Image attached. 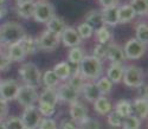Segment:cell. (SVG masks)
Segmentation results:
<instances>
[{"label":"cell","instance_id":"13","mask_svg":"<svg viewBox=\"0 0 148 129\" xmlns=\"http://www.w3.org/2000/svg\"><path fill=\"white\" fill-rule=\"evenodd\" d=\"M70 117L71 121L75 122L76 124H79L82 121H84L88 117V108L85 107L84 103L79 101H75L70 104Z\"/></svg>","mask_w":148,"mask_h":129},{"label":"cell","instance_id":"10","mask_svg":"<svg viewBox=\"0 0 148 129\" xmlns=\"http://www.w3.org/2000/svg\"><path fill=\"white\" fill-rule=\"evenodd\" d=\"M19 88L20 84L16 80L10 78L6 81H1V84H0V97L5 99L6 102L13 101L18 95Z\"/></svg>","mask_w":148,"mask_h":129},{"label":"cell","instance_id":"5","mask_svg":"<svg viewBox=\"0 0 148 129\" xmlns=\"http://www.w3.org/2000/svg\"><path fill=\"white\" fill-rule=\"evenodd\" d=\"M55 7L51 3L46 0H38L34 1V11H33V19L37 23L46 24L52 17H55Z\"/></svg>","mask_w":148,"mask_h":129},{"label":"cell","instance_id":"37","mask_svg":"<svg viewBox=\"0 0 148 129\" xmlns=\"http://www.w3.org/2000/svg\"><path fill=\"white\" fill-rule=\"evenodd\" d=\"M78 36L81 37V39H89V38L94 34V29L87 23H82L79 24L77 29H76Z\"/></svg>","mask_w":148,"mask_h":129},{"label":"cell","instance_id":"27","mask_svg":"<svg viewBox=\"0 0 148 129\" xmlns=\"http://www.w3.org/2000/svg\"><path fill=\"white\" fill-rule=\"evenodd\" d=\"M84 23H87L89 24L90 26L94 29V31L98 27H101L103 26V24H102V18H101V12L98 11V10H91L89 11L87 16H85V21Z\"/></svg>","mask_w":148,"mask_h":129},{"label":"cell","instance_id":"29","mask_svg":"<svg viewBox=\"0 0 148 129\" xmlns=\"http://www.w3.org/2000/svg\"><path fill=\"white\" fill-rule=\"evenodd\" d=\"M69 82H68V84L69 85H71L73 89H76V90H78V91H81V88L83 86V84L87 82L85 81V78L82 76V73L79 72V70H78V67L76 68V70L73 71V73H71L70 75V77H69V80H68Z\"/></svg>","mask_w":148,"mask_h":129},{"label":"cell","instance_id":"43","mask_svg":"<svg viewBox=\"0 0 148 129\" xmlns=\"http://www.w3.org/2000/svg\"><path fill=\"white\" fill-rule=\"evenodd\" d=\"M92 57L102 60L103 58L107 57V45H102V44H97L94 47V52H92Z\"/></svg>","mask_w":148,"mask_h":129},{"label":"cell","instance_id":"9","mask_svg":"<svg viewBox=\"0 0 148 129\" xmlns=\"http://www.w3.org/2000/svg\"><path fill=\"white\" fill-rule=\"evenodd\" d=\"M60 43V38L59 36L50 32V31H43V33L39 36V38H37V44H38L39 50L44 51H52L56 47H58Z\"/></svg>","mask_w":148,"mask_h":129},{"label":"cell","instance_id":"31","mask_svg":"<svg viewBox=\"0 0 148 129\" xmlns=\"http://www.w3.org/2000/svg\"><path fill=\"white\" fill-rule=\"evenodd\" d=\"M130 7L133 8L135 16H146L148 11V1L147 0H130Z\"/></svg>","mask_w":148,"mask_h":129},{"label":"cell","instance_id":"38","mask_svg":"<svg viewBox=\"0 0 148 129\" xmlns=\"http://www.w3.org/2000/svg\"><path fill=\"white\" fill-rule=\"evenodd\" d=\"M107 116H108L107 119H108L109 126H112V127H114V128L121 127L122 123H123V119H125V117H122V116H121L119 113H116L115 110H112Z\"/></svg>","mask_w":148,"mask_h":129},{"label":"cell","instance_id":"41","mask_svg":"<svg viewBox=\"0 0 148 129\" xmlns=\"http://www.w3.org/2000/svg\"><path fill=\"white\" fill-rule=\"evenodd\" d=\"M5 127L6 129H23V122L20 117L18 116H11L7 121H5Z\"/></svg>","mask_w":148,"mask_h":129},{"label":"cell","instance_id":"32","mask_svg":"<svg viewBox=\"0 0 148 129\" xmlns=\"http://www.w3.org/2000/svg\"><path fill=\"white\" fill-rule=\"evenodd\" d=\"M114 110L119 113L122 117H127L132 115V102L128 99H120L115 104Z\"/></svg>","mask_w":148,"mask_h":129},{"label":"cell","instance_id":"17","mask_svg":"<svg viewBox=\"0 0 148 129\" xmlns=\"http://www.w3.org/2000/svg\"><path fill=\"white\" fill-rule=\"evenodd\" d=\"M147 113H148L147 99L136 98L132 102V115L136 116V117L140 120H146Z\"/></svg>","mask_w":148,"mask_h":129},{"label":"cell","instance_id":"49","mask_svg":"<svg viewBox=\"0 0 148 129\" xmlns=\"http://www.w3.org/2000/svg\"><path fill=\"white\" fill-rule=\"evenodd\" d=\"M7 13V7L4 6V7H0V19H3Z\"/></svg>","mask_w":148,"mask_h":129},{"label":"cell","instance_id":"44","mask_svg":"<svg viewBox=\"0 0 148 129\" xmlns=\"http://www.w3.org/2000/svg\"><path fill=\"white\" fill-rule=\"evenodd\" d=\"M11 59L8 58L6 52L0 54V71H5L11 67Z\"/></svg>","mask_w":148,"mask_h":129},{"label":"cell","instance_id":"33","mask_svg":"<svg viewBox=\"0 0 148 129\" xmlns=\"http://www.w3.org/2000/svg\"><path fill=\"white\" fill-rule=\"evenodd\" d=\"M84 49L79 47V46H76V47H71L68 52V60L71 63V64H78L81 63V60L84 58Z\"/></svg>","mask_w":148,"mask_h":129},{"label":"cell","instance_id":"19","mask_svg":"<svg viewBox=\"0 0 148 129\" xmlns=\"http://www.w3.org/2000/svg\"><path fill=\"white\" fill-rule=\"evenodd\" d=\"M123 72H125V65L123 64H110V67L107 70V78L114 83H120L123 78Z\"/></svg>","mask_w":148,"mask_h":129},{"label":"cell","instance_id":"28","mask_svg":"<svg viewBox=\"0 0 148 129\" xmlns=\"http://www.w3.org/2000/svg\"><path fill=\"white\" fill-rule=\"evenodd\" d=\"M95 33V37H96V39L98 42V44H102V45H107L109 44V42L113 39V33L110 32V30L107 27V26H101V27H98L94 31Z\"/></svg>","mask_w":148,"mask_h":129},{"label":"cell","instance_id":"48","mask_svg":"<svg viewBox=\"0 0 148 129\" xmlns=\"http://www.w3.org/2000/svg\"><path fill=\"white\" fill-rule=\"evenodd\" d=\"M60 128L62 129H78L77 124L72 121H63L60 124Z\"/></svg>","mask_w":148,"mask_h":129},{"label":"cell","instance_id":"14","mask_svg":"<svg viewBox=\"0 0 148 129\" xmlns=\"http://www.w3.org/2000/svg\"><path fill=\"white\" fill-rule=\"evenodd\" d=\"M112 64H123L126 60V56L123 52V47L115 43H110L107 45V57Z\"/></svg>","mask_w":148,"mask_h":129},{"label":"cell","instance_id":"11","mask_svg":"<svg viewBox=\"0 0 148 129\" xmlns=\"http://www.w3.org/2000/svg\"><path fill=\"white\" fill-rule=\"evenodd\" d=\"M56 90H57L58 101L64 102V103H69V104H71V103H73L75 101H78V97H79V94H81L78 90L73 89L68 83L58 85V88Z\"/></svg>","mask_w":148,"mask_h":129},{"label":"cell","instance_id":"30","mask_svg":"<svg viewBox=\"0 0 148 129\" xmlns=\"http://www.w3.org/2000/svg\"><path fill=\"white\" fill-rule=\"evenodd\" d=\"M42 83L45 88H56L59 84L58 77L55 75L53 70H46L42 76Z\"/></svg>","mask_w":148,"mask_h":129},{"label":"cell","instance_id":"20","mask_svg":"<svg viewBox=\"0 0 148 129\" xmlns=\"http://www.w3.org/2000/svg\"><path fill=\"white\" fill-rule=\"evenodd\" d=\"M94 110L98 115H108L110 111L113 110V104L106 96H100L94 103Z\"/></svg>","mask_w":148,"mask_h":129},{"label":"cell","instance_id":"46","mask_svg":"<svg viewBox=\"0 0 148 129\" xmlns=\"http://www.w3.org/2000/svg\"><path fill=\"white\" fill-rule=\"evenodd\" d=\"M98 3L102 6V8L119 6V0H98Z\"/></svg>","mask_w":148,"mask_h":129},{"label":"cell","instance_id":"8","mask_svg":"<svg viewBox=\"0 0 148 129\" xmlns=\"http://www.w3.org/2000/svg\"><path fill=\"white\" fill-rule=\"evenodd\" d=\"M42 119H43L42 115L39 114V111H38V109H37L36 106L24 108L23 114L20 116L23 126L26 127V128H32V129L38 128V124H39Z\"/></svg>","mask_w":148,"mask_h":129},{"label":"cell","instance_id":"42","mask_svg":"<svg viewBox=\"0 0 148 129\" xmlns=\"http://www.w3.org/2000/svg\"><path fill=\"white\" fill-rule=\"evenodd\" d=\"M37 129H58V126H57V122L53 119L44 117V119L40 120Z\"/></svg>","mask_w":148,"mask_h":129},{"label":"cell","instance_id":"18","mask_svg":"<svg viewBox=\"0 0 148 129\" xmlns=\"http://www.w3.org/2000/svg\"><path fill=\"white\" fill-rule=\"evenodd\" d=\"M38 103H44V104L56 107V104L58 103L56 88H45L38 96Z\"/></svg>","mask_w":148,"mask_h":129},{"label":"cell","instance_id":"51","mask_svg":"<svg viewBox=\"0 0 148 129\" xmlns=\"http://www.w3.org/2000/svg\"><path fill=\"white\" fill-rule=\"evenodd\" d=\"M0 129H6V127H5V122H4L3 120H0Z\"/></svg>","mask_w":148,"mask_h":129},{"label":"cell","instance_id":"16","mask_svg":"<svg viewBox=\"0 0 148 129\" xmlns=\"http://www.w3.org/2000/svg\"><path fill=\"white\" fill-rule=\"evenodd\" d=\"M79 93H82L83 96H84V98L87 99L88 102H91V103H94L98 97L102 96L101 93H100V90L97 89L95 82H90V81L89 82L87 81V82L83 84V86L81 88V91Z\"/></svg>","mask_w":148,"mask_h":129},{"label":"cell","instance_id":"24","mask_svg":"<svg viewBox=\"0 0 148 129\" xmlns=\"http://www.w3.org/2000/svg\"><path fill=\"white\" fill-rule=\"evenodd\" d=\"M33 11H34V1L17 4L16 7L17 14L23 19H31L33 17Z\"/></svg>","mask_w":148,"mask_h":129},{"label":"cell","instance_id":"40","mask_svg":"<svg viewBox=\"0 0 148 129\" xmlns=\"http://www.w3.org/2000/svg\"><path fill=\"white\" fill-rule=\"evenodd\" d=\"M38 109L39 114L44 117H51V116L55 115L56 113V107H52V106H49V104H44V103H38Z\"/></svg>","mask_w":148,"mask_h":129},{"label":"cell","instance_id":"23","mask_svg":"<svg viewBox=\"0 0 148 129\" xmlns=\"http://www.w3.org/2000/svg\"><path fill=\"white\" fill-rule=\"evenodd\" d=\"M19 43H20L21 47L24 49V51H25L26 56H29V55H34L37 51L39 50V49H38V44H37V38L34 39V38L31 37V36L25 34Z\"/></svg>","mask_w":148,"mask_h":129},{"label":"cell","instance_id":"3","mask_svg":"<svg viewBox=\"0 0 148 129\" xmlns=\"http://www.w3.org/2000/svg\"><path fill=\"white\" fill-rule=\"evenodd\" d=\"M19 76L25 85L38 88L42 83V72L33 63H25L19 68Z\"/></svg>","mask_w":148,"mask_h":129},{"label":"cell","instance_id":"4","mask_svg":"<svg viewBox=\"0 0 148 129\" xmlns=\"http://www.w3.org/2000/svg\"><path fill=\"white\" fill-rule=\"evenodd\" d=\"M122 81L127 86L138 89L142 83H145V72L140 67L136 65L125 67Z\"/></svg>","mask_w":148,"mask_h":129},{"label":"cell","instance_id":"52","mask_svg":"<svg viewBox=\"0 0 148 129\" xmlns=\"http://www.w3.org/2000/svg\"><path fill=\"white\" fill-rule=\"evenodd\" d=\"M23 129H32V128H26V127H23Z\"/></svg>","mask_w":148,"mask_h":129},{"label":"cell","instance_id":"47","mask_svg":"<svg viewBox=\"0 0 148 129\" xmlns=\"http://www.w3.org/2000/svg\"><path fill=\"white\" fill-rule=\"evenodd\" d=\"M138 95H139V98H143V99H147V83H142L139 88H138Z\"/></svg>","mask_w":148,"mask_h":129},{"label":"cell","instance_id":"22","mask_svg":"<svg viewBox=\"0 0 148 129\" xmlns=\"http://www.w3.org/2000/svg\"><path fill=\"white\" fill-rule=\"evenodd\" d=\"M65 27H66V24H65L64 19H62L60 17H57V16L52 17L46 23V30L57 34V36H60Z\"/></svg>","mask_w":148,"mask_h":129},{"label":"cell","instance_id":"6","mask_svg":"<svg viewBox=\"0 0 148 129\" xmlns=\"http://www.w3.org/2000/svg\"><path fill=\"white\" fill-rule=\"evenodd\" d=\"M38 96L39 94L37 91V88L24 84V85H20L16 99L18 101L20 106H23L24 108H27V107L36 106V103L38 102Z\"/></svg>","mask_w":148,"mask_h":129},{"label":"cell","instance_id":"35","mask_svg":"<svg viewBox=\"0 0 148 129\" xmlns=\"http://www.w3.org/2000/svg\"><path fill=\"white\" fill-rule=\"evenodd\" d=\"M135 39H138L139 42H141V43L147 45V42H148V27H147V24L145 21L138 24L136 27H135Z\"/></svg>","mask_w":148,"mask_h":129},{"label":"cell","instance_id":"2","mask_svg":"<svg viewBox=\"0 0 148 129\" xmlns=\"http://www.w3.org/2000/svg\"><path fill=\"white\" fill-rule=\"evenodd\" d=\"M78 70L85 81L94 82L103 76V63L92 56H84L78 64Z\"/></svg>","mask_w":148,"mask_h":129},{"label":"cell","instance_id":"53","mask_svg":"<svg viewBox=\"0 0 148 129\" xmlns=\"http://www.w3.org/2000/svg\"><path fill=\"white\" fill-rule=\"evenodd\" d=\"M3 52V51H1V45H0V54H1Z\"/></svg>","mask_w":148,"mask_h":129},{"label":"cell","instance_id":"1","mask_svg":"<svg viewBox=\"0 0 148 129\" xmlns=\"http://www.w3.org/2000/svg\"><path fill=\"white\" fill-rule=\"evenodd\" d=\"M26 34L25 29L16 21H7L0 25V45L10 46L14 43H19Z\"/></svg>","mask_w":148,"mask_h":129},{"label":"cell","instance_id":"54","mask_svg":"<svg viewBox=\"0 0 148 129\" xmlns=\"http://www.w3.org/2000/svg\"><path fill=\"white\" fill-rule=\"evenodd\" d=\"M0 84H1V78H0Z\"/></svg>","mask_w":148,"mask_h":129},{"label":"cell","instance_id":"12","mask_svg":"<svg viewBox=\"0 0 148 129\" xmlns=\"http://www.w3.org/2000/svg\"><path fill=\"white\" fill-rule=\"evenodd\" d=\"M59 38H60V42L64 44V46L70 47V49L79 46L82 43V39L78 36L76 29H73L71 26H66L64 31L62 32V34L59 36Z\"/></svg>","mask_w":148,"mask_h":129},{"label":"cell","instance_id":"15","mask_svg":"<svg viewBox=\"0 0 148 129\" xmlns=\"http://www.w3.org/2000/svg\"><path fill=\"white\" fill-rule=\"evenodd\" d=\"M102 24L104 26H116L119 24V6L102 8L101 11Z\"/></svg>","mask_w":148,"mask_h":129},{"label":"cell","instance_id":"36","mask_svg":"<svg viewBox=\"0 0 148 129\" xmlns=\"http://www.w3.org/2000/svg\"><path fill=\"white\" fill-rule=\"evenodd\" d=\"M122 129H140L141 128V120L138 119L136 116L129 115L127 117L123 119Z\"/></svg>","mask_w":148,"mask_h":129},{"label":"cell","instance_id":"50","mask_svg":"<svg viewBox=\"0 0 148 129\" xmlns=\"http://www.w3.org/2000/svg\"><path fill=\"white\" fill-rule=\"evenodd\" d=\"M17 4H23V3H29V1H34V0H16Z\"/></svg>","mask_w":148,"mask_h":129},{"label":"cell","instance_id":"26","mask_svg":"<svg viewBox=\"0 0 148 129\" xmlns=\"http://www.w3.org/2000/svg\"><path fill=\"white\" fill-rule=\"evenodd\" d=\"M55 75L58 77L59 81H65V80H69L70 75L72 73L71 72V68L69 65V63L66 62H60L58 64H56L55 68L52 69Z\"/></svg>","mask_w":148,"mask_h":129},{"label":"cell","instance_id":"39","mask_svg":"<svg viewBox=\"0 0 148 129\" xmlns=\"http://www.w3.org/2000/svg\"><path fill=\"white\" fill-rule=\"evenodd\" d=\"M77 128L78 129H101V123L97 120L91 119L88 116L84 121H82L79 124H77Z\"/></svg>","mask_w":148,"mask_h":129},{"label":"cell","instance_id":"21","mask_svg":"<svg viewBox=\"0 0 148 129\" xmlns=\"http://www.w3.org/2000/svg\"><path fill=\"white\" fill-rule=\"evenodd\" d=\"M7 56L11 59V62H21L26 58V54L24 49L21 47L20 43H14L10 46H7Z\"/></svg>","mask_w":148,"mask_h":129},{"label":"cell","instance_id":"34","mask_svg":"<svg viewBox=\"0 0 148 129\" xmlns=\"http://www.w3.org/2000/svg\"><path fill=\"white\" fill-rule=\"evenodd\" d=\"M97 89L100 90V93L102 96H106V95H109L110 93H112V90H113V83L110 82L106 76H102L100 77L96 82H95Z\"/></svg>","mask_w":148,"mask_h":129},{"label":"cell","instance_id":"25","mask_svg":"<svg viewBox=\"0 0 148 129\" xmlns=\"http://www.w3.org/2000/svg\"><path fill=\"white\" fill-rule=\"evenodd\" d=\"M135 18V13L129 4L119 6V24H127Z\"/></svg>","mask_w":148,"mask_h":129},{"label":"cell","instance_id":"7","mask_svg":"<svg viewBox=\"0 0 148 129\" xmlns=\"http://www.w3.org/2000/svg\"><path fill=\"white\" fill-rule=\"evenodd\" d=\"M146 51H147V45L139 42L135 38H130L126 43L125 47H123V52H125L126 59H132V60H136L143 57Z\"/></svg>","mask_w":148,"mask_h":129},{"label":"cell","instance_id":"45","mask_svg":"<svg viewBox=\"0 0 148 129\" xmlns=\"http://www.w3.org/2000/svg\"><path fill=\"white\" fill-rule=\"evenodd\" d=\"M8 114V102L0 97V120H3Z\"/></svg>","mask_w":148,"mask_h":129}]
</instances>
